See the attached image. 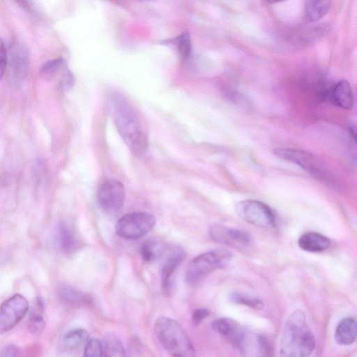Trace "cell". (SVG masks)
<instances>
[{
	"label": "cell",
	"instance_id": "cell-1",
	"mask_svg": "<svg viewBox=\"0 0 357 357\" xmlns=\"http://www.w3.org/2000/svg\"><path fill=\"white\" fill-rule=\"evenodd\" d=\"M110 105L112 119L119 135L134 154H143L148 145L147 139L133 109L120 94L113 95Z\"/></svg>",
	"mask_w": 357,
	"mask_h": 357
},
{
	"label": "cell",
	"instance_id": "cell-2",
	"mask_svg": "<svg viewBox=\"0 0 357 357\" xmlns=\"http://www.w3.org/2000/svg\"><path fill=\"white\" fill-rule=\"evenodd\" d=\"M316 344L304 312L294 311L286 321L282 333L280 357H310Z\"/></svg>",
	"mask_w": 357,
	"mask_h": 357
},
{
	"label": "cell",
	"instance_id": "cell-3",
	"mask_svg": "<svg viewBox=\"0 0 357 357\" xmlns=\"http://www.w3.org/2000/svg\"><path fill=\"white\" fill-rule=\"evenodd\" d=\"M153 328L158 340L172 357H195L192 343L176 321L160 316Z\"/></svg>",
	"mask_w": 357,
	"mask_h": 357
},
{
	"label": "cell",
	"instance_id": "cell-4",
	"mask_svg": "<svg viewBox=\"0 0 357 357\" xmlns=\"http://www.w3.org/2000/svg\"><path fill=\"white\" fill-rule=\"evenodd\" d=\"M273 152L278 158L298 165L314 177L328 185L336 186L337 185L336 178L328 169L326 165L313 153L299 149L281 147L274 149Z\"/></svg>",
	"mask_w": 357,
	"mask_h": 357
},
{
	"label": "cell",
	"instance_id": "cell-5",
	"mask_svg": "<svg viewBox=\"0 0 357 357\" xmlns=\"http://www.w3.org/2000/svg\"><path fill=\"white\" fill-rule=\"evenodd\" d=\"M211 326L241 352H250L252 349L261 356V335L252 336L235 320L227 317L217 318Z\"/></svg>",
	"mask_w": 357,
	"mask_h": 357
},
{
	"label": "cell",
	"instance_id": "cell-6",
	"mask_svg": "<svg viewBox=\"0 0 357 357\" xmlns=\"http://www.w3.org/2000/svg\"><path fill=\"white\" fill-rule=\"evenodd\" d=\"M231 257V252L224 248L214 249L198 255L187 267V282L191 285L197 284L212 271L227 266Z\"/></svg>",
	"mask_w": 357,
	"mask_h": 357
},
{
	"label": "cell",
	"instance_id": "cell-7",
	"mask_svg": "<svg viewBox=\"0 0 357 357\" xmlns=\"http://www.w3.org/2000/svg\"><path fill=\"white\" fill-rule=\"evenodd\" d=\"M235 210L242 220L255 227L270 228L276 225V215L273 211L260 201H241L236 204Z\"/></svg>",
	"mask_w": 357,
	"mask_h": 357
},
{
	"label": "cell",
	"instance_id": "cell-8",
	"mask_svg": "<svg viewBox=\"0 0 357 357\" xmlns=\"http://www.w3.org/2000/svg\"><path fill=\"white\" fill-rule=\"evenodd\" d=\"M155 218L146 212H135L123 216L116 225L119 236L136 240L148 234L155 226Z\"/></svg>",
	"mask_w": 357,
	"mask_h": 357
},
{
	"label": "cell",
	"instance_id": "cell-9",
	"mask_svg": "<svg viewBox=\"0 0 357 357\" xmlns=\"http://www.w3.org/2000/svg\"><path fill=\"white\" fill-rule=\"evenodd\" d=\"M29 303L21 294H15L0 305V334L13 329L26 314Z\"/></svg>",
	"mask_w": 357,
	"mask_h": 357
},
{
	"label": "cell",
	"instance_id": "cell-10",
	"mask_svg": "<svg viewBox=\"0 0 357 357\" xmlns=\"http://www.w3.org/2000/svg\"><path fill=\"white\" fill-rule=\"evenodd\" d=\"M208 234L213 241L236 248H246L252 242L251 236L245 231L219 224L211 225Z\"/></svg>",
	"mask_w": 357,
	"mask_h": 357
},
{
	"label": "cell",
	"instance_id": "cell-11",
	"mask_svg": "<svg viewBox=\"0 0 357 357\" xmlns=\"http://www.w3.org/2000/svg\"><path fill=\"white\" fill-rule=\"evenodd\" d=\"M98 199L101 207L109 212L116 211L123 205L125 188L118 180H109L99 189Z\"/></svg>",
	"mask_w": 357,
	"mask_h": 357
},
{
	"label": "cell",
	"instance_id": "cell-12",
	"mask_svg": "<svg viewBox=\"0 0 357 357\" xmlns=\"http://www.w3.org/2000/svg\"><path fill=\"white\" fill-rule=\"evenodd\" d=\"M328 98L334 105L342 109H351L354 107L352 89L347 80H341L332 86Z\"/></svg>",
	"mask_w": 357,
	"mask_h": 357
},
{
	"label": "cell",
	"instance_id": "cell-13",
	"mask_svg": "<svg viewBox=\"0 0 357 357\" xmlns=\"http://www.w3.org/2000/svg\"><path fill=\"white\" fill-rule=\"evenodd\" d=\"M183 251L177 248L174 250L165 261L161 273L162 289L165 294H169L172 289V280L175 271L184 259Z\"/></svg>",
	"mask_w": 357,
	"mask_h": 357
},
{
	"label": "cell",
	"instance_id": "cell-14",
	"mask_svg": "<svg viewBox=\"0 0 357 357\" xmlns=\"http://www.w3.org/2000/svg\"><path fill=\"white\" fill-rule=\"evenodd\" d=\"M298 245L303 250L310 252H321L330 247L331 241L328 237L319 233L309 231L299 237Z\"/></svg>",
	"mask_w": 357,
	"mask_h": 357
},
{
	"label": "cell",
	"instance_id": "cell-15",
	"mask_svg": "<svg viewBox=\"0 0 357 357\" xmlns=\"http://www.w3.org/2000/svg\"><path fill=\"white\" fill-rule=\"evenodd\" d=\"M357 324L354 318L348 317L342 319L338 324L335 332V339L341 345H349L356 340Z\"/></svg>",
	"mask_w": 357,
	"mask_h": 357
},
{
	"label": "cell",
	"instance_id": "cell-16",
	"mask_svg": "<svg viewBox=\"0 0 357 357\" xmlns=\"http://www.w3.org/2000/svg\"><path fill=\"white\" fill-rule=\"evenodd\" d=\"M44 310L43 299L40 297L36 298L31 306L29 319V329L32 334L40 335L43 331L45 326Z\"/></svg>",
	"mask_w": 357,
	"mask_h": 357
},
{
	"label": "cell",
	"instance_id": "cell-17",
	"mask_svg": "<svg viewBox=\"0 0 357 357\" xmlns=\"http://www.w3.org/2000/svg\"><path fill=\"white\" fill-rule=\"evenodd\" d=\"M28 68V59L26 52L20 46L13 48L10 69L13 77L15 80H20L24 77Z\"/></svg>",
	"mask_w": 357,
	"mask_h": 357
},
{
	"label": "cell",
	"instance_id": "cell-18",
	"mask_svg": "<svg viewBox=\"0 0 357 357\" xmlns=\"http://www.w3.org/2000/svg\"><path fill=\"white\" fill-rule=\"evenodd\" d=\"M330 1H307L305 3L304 17L307 22H317L324 17L330 10Z\"/></svg>",
	"mask_w": 357,
	"mask_h": 357
},
{
	"label": "cell",
	"instance_id": "cell-19",
	"mask_svg": "<svg viewBox=\"0 0 357 357\" xmlns=\"http://www.w3.org/2000/svg\"><path fill=\"white\" fill-rule=\"evenodd\" d=\"M105 357H126V351L119 336L108 332L104 335L102 343Z\"/></svg>",
	"mask_w": 357,
	"mask_h": 357
},
{
	"label": "cell",
	"instance_id": "cell-20",
	"mask_svg": "<svg viewBox=\"0 0 357 357\" xmlns=\"http://www.w3.org/2000/svg\"><path fill=\"white\" fill-rule=\"evenodd\" d=\"M59 243L66 254L74 252L79 245V241L75 232L66 225H61L59 229Z\"/></svg>",
	"mask_w": 357,
	"mask_h": 357
},
{
	"label": "cell",
	"instance_id": "cell-21",
	"mask_svg": "<svg viewBox=\"0 0 357 357\" xmlns=\"http://www.w3.org/2000/svg\"><path fill=\"white\" fill-rule=\"evenodd\" d=\"M89 334L83 328H74L67 332L63 337V345L67 349H77L86 344Z\"/></svg>",
	"mask_w": 357,
	"mask_h": 357
},
{
	"label": "cell",
	"instance_id": "cell-22",
	"mask_svg": "<svg viewBox=\"0 0 357 357\" xmlns=\"http://www.w3.org/2000/svg\"><path fill=\"white\" fill-rule=\"evenodd\" d=\"M59 294L64 302L72 305L86 304L91 302L87 295L69 287H62Z\"/></svg>",
	"mask_w": 357,
	"mask_h": 357
},
{
	"label": "cell",
	"instance_id": "cell-23",
	"mask_svg": "<svg viewBox=\"0 0 357 357\" xmlns=\"http://www.w3.org/2000/svg\"><path fill=\"white\" fill-rule=\"evenodd\" d=\"M229 299L234 303L246 305L257 310H261L264 307V303L260 299L236 291L231 292L229 296Z\"/></svg>",
	"mask_w": 357,
	"mask_h": 357
},
{
	"label": "cell",
	"instance_id": "cell-24",
	"mask_svg": "<svg viewBox=\"0 0 357 357\" xmlns=\"http://www.w3.org/2000/svg\"><path fill=\"white\" fill-rule=\"evenodd\" d=\"M139 252L142 259L149 262L155 259L162 253V248L154 242L146 241L141 245Z\"/></svg>",
	"mask_w": 357,
	"mask_h": 357
},
{
	"label": "cell",
	"instance_id": "cell-25",
	"mask_svg": "<svg viewBox=\"0 0 357 357\" xmlns=\"http://www.w3.org/2000/svg\"><path fill=\"white\" fill-rule=\"evenodd\" d=\"M174 43L179 55L183 59H187L192 51V44L188 33L184 32L174 39Z\"/></svg>",
	"mask_w": 357,
	"mask_h": 357
},
{
	"label": "cell",
	"instance_id": "cell-26",
	"mask_svg": "<svg viewBox=\"0 0 357 357\" xmlns=\"http://www.w3.org/2000/svg\"><path fill=\"white\" fill-rule=\"evenodd\" d=\"M66 66L61 58L48 61L42 66L40 73L46 77L54 75Z\"/></svg>",
	"mask_w": 357,
	"mask_h": 357
},
{
	"label": "cell",
	"instance_id": "cell-27",
	"mask_svg": "<svg viewBox=\"0 0 357 357\" xmlns=\"http://www.w3.org/2000/svg\"><path fill=\"white\" fill-rule=\"evenodd\" d=\"M102 342L96 339L89 340L85 346L83 357H102Z\"/></svg>",
	"mask_w": 357,
	"mask_h": 357
},
{
	"label": "cell",
	"instance_id": "cell-28",
	"mask_svg": "<svg viewBox=\"0 0 357 357\" xmlns=\"http://www.w3.org/2000/svg\"><path fill=\"white\" fill-rule=\"evenodd\" d=\"M75 83V79L71 72L66 67L63 71V75L60 81L61 88L63 90L70 89Z\"/></svg>",
	"mask_w": 357,
	"mask_h": 357
},
{
	"label": "cell",
	"instance_id": "cell-29",
	"mask_svg": "<svg viewBox=\"0 0 357 357\" xmlns=\"http://www.w3.org/2000/svg\"><path fill=\"white\" fill-rule=\"evenodd\" d=\"M210 314V310L207 308H199L195 310L192 315V321L195 325L199 324Z\"/></svg>",
	"mask_w": 357,
	"mask_h": 357
},
{
	"label": "cell",
	"instance_id": "cell-30",
	"mask_svg": "<svg viewBox=\"0 0 357 357\" xmlns=\"http://www.w3.org/2000/svg\"><path fill=\"white\" fill-rule=\"evenodd\" d=\"M7 63L6 51L2 40L0 38V79L3 77Z\"/></svg>",
	"mask_w": 357,
	"mask_h": 357
},
{
	"label": "cell",
	"instance_id": "cell-31",
	"mask_svg": "<svg viewBox=\"0 0 357 357\" xmlns=\"http://www.w3.org/2000/svg\"><path fill=\"white\" fill-rule=\"evenodd\" d=\"M0 357H19V350L13 344L7 345L0 351Z\"/></svg>",
	"mask_w": 357,
	"mask_h": 357
},
{
	"label": "cell",
	"instance_id": "cell-32",
	"mask_svg": "<svg viewBox=\"0 0 357 357\" xmlns=\"http://www.w3.org/2000/svg\"><path fill=\"white\" fill-rule=\"evenodd\" d=\"M349 135L351 136V139L354 140V142L356 141V128L354 125H350L348 128Z\"/></svg>",
	"mask_w": 357,
	"mask_h": 357
}]
</instances>
